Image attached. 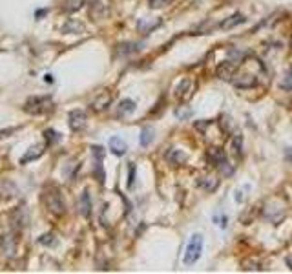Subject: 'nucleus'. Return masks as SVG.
Wrapping results in <instances>:
<instances>
[{
	"label": "nucleus",
	"mask_w": 292,
	"mask_h": 274,
	"mask_svg": "<svg viewBox=\"0 0 292 274\" xmlns=\"http://www.w3.org/2000/svg\"><path fill=\"white\" fill-rule=\"evenodd\" d=\"M42 201H44L46 208L50 210L55 216H62L66 212V205H64V199H62V194L60 190L55 187V185H48L42 192Z\"/></svg>",
	"instance_id": "f257e3e1"
},
{
	"label": "nucleus",
	"mask_w": 292,
	"mask_h": 274,
	"mask_svg": "<svg viewBox=\"0 0 292 274\" xmlns=\"http://www.w3.org/2000/svg\"><path fill=\"white\" fill-rule=\"evenodd\" d=\"M44 139H46V146H52L60 141V134L59 132H55L53 128H48V130H44Z\"/></svg>",
	"instance_id": "aec40b11"
},
{
	"label": "nucleus",
	"mask_w": 292,
	"mask_h": 274,
	"mask_svg": "<svg viewBox=\"0 0 292 274\" xmlns=\"http://www.w3.org/2000/svg\"><path fill=\"white\" fill-rule=\"evenodd\" d=\"M281 90L292 91V66L285 71V77H283V81H281Z\"/></svg>",
	"instance_id": "4be33fe9"
},
{
	"label": "nucleus",
	"mask_w": 292,
	"mask_h": 274,
	"mask_svg": "<svg viewBox=\"0 0 292 274\" xmlns=\"http://www.w3.org/2000/svg\"><path fill=\"white\" fill-rule=\"evenodd\" d=\"M245 22H247V17L241 15V13H234L232 17H228V18H225L223 22L219 24V28H221V30H232V28Z\"/></svg>",
	"instance_id": "9b49d317"
},
{
	"label": "nucleus",
	"mask_w": 292,
	"mask_h": 274,
	"mask_svg": "<svg viewBox=\"0 0 292 274\" xmlns=\"http://www.w3.org/2000/svg\"><path fill=\"white\" fill-rule=\"evenodd\" d=\"M172 0H148V6H150L152 9H159L163 8V6H168Z\"/></svg>",
	"instance_id": "bb28decb"
},
{
	"label": "nucleus",
	"mask_w": 292,
	"mask_h": 274,
	"mask_svg": "<svg viewBox=\"0 0 292 274\" xmlns=\"http://www.w3.org/2000/svg\"><path fill=\"white\" fill-rule=\"evenodd\" d=\"M68 124H69V128L73 132H83L86 128V124H88V117H86L83 110H73L68 115Z\"/></svg>",
	"instance_id": "20e7f679"
},
{
	"label": "nucleus",
	"mask_w": 292,
	"mask_h": 274,
	"mask_svg": "<svg viewBox=\"0 0 292 274\" xmlns=\"http://www.w3.org/2000/svg\"><path fill=\"white\" fill-rule=\"evenodd\" d=\"M108 15V2L106 0H90V17L93 20H101Z\"/></svg>",
	"instance_id": "0eeeda50"
},
{
	"label": "nucleus",
	"mask_w": 292,
	"mask_h": 274,
	"mask_svg": "<svg viewBox=\"0 0 292 274\" xmlns=\"http://www.w3.org/2000/svg\"><path fill=\"white\" fill-rule=\"evenodd\" d=\"M166 159H168V163H170V165L177 167V165H183V163L187 161V154L181 152V150H175V148H172L170 152L166 154Z\"/></svg>",
	"instance_id": "4468645a"
},
{
	"label": "nucleus",
	"mask_w": 292,
	"mask_h": 274,
	"mask_svg": "<svg viewBox=\"0 0 292 274\" xmlns=\"http://www.w3.org/2000/svg\"><path fill=\"white\" fill-rule=\"evenodd\" d=\"M217 170L225 175V177H230V175L234 174V167L226 161V157H223V159L217 163Z\"/></svg>",
	"instance_id": "412c9836"
},
{
	"label": "nucleus",
	"mask_w": 292,
	"mask_h": 274,
	"mask_svg": "<svg viewBox=\"0 0 292 274\" xmlns=\"http://www.w3.org/2000/svg\"><path fill=\"white\" fill-rule=\"evenodd\" d=\"M134 177H135V165L130 167V175H128V188L134 187Z\"/></svg>",
	"instance_id": "c85d7f7f"
},
{
	"label": "nucleus",
	"mask_w": 292,
	"mask_h": 274,
	"mask_svg": "<svg viewBox=\"0 0 292 274\" xmlns=\"http://www.w3.org/2000/svg\"><path fill=\"white\" fill-rule=\"evenodd\" d=\"M190 84H192L190 79H183V81L179 83V86H177V90H175V95H177V97H183V95H185V90H187V86H190Z\"/></svg>",
	"instance_id": "a878e982"
},
{
	"label": "nucleus",
	"mask_w": 292,
	"mask_h": 274,
	"mask_svg": "<svg viewBox=\"0 0 292 274\" xmlns=\"http://www.w3.org/2000/svg\"><path fill=\"white\" fill-rule=\"evenodd\" d=\"M9 221H11V227L15 228V230H22V228L28 225L30 216H28V212H26L24 206H18V208H15V212H11Z\"/></svg>",
	"instance_id": "39448f33"
},
{
	"label": "nucleus",
	"mask_w": 292,
	"mask_h": 274,
	"mask_svg": "<svg viewBox=\"0 0 292 274\" xmlns=\"http://www.w3.org/2000/svg\"><path fill=\"white\" fill-rule=\"evenodd\" d=\"M110 103H112V95L108 91H103V93H99L97 97L91 101V108L95 112H103V110H106V108L110 106Z\"/></svg>",
	"instance_id": "9d476101"
},
{
	"label": "nucleus",
	"mask_w": 292,
	"mask_h": 274,
	"mask_svg": "<svg viewBox=\"0 0 292 274\" xmlns=\"http://www.w3.org/2000/svg\"><path fill=\"white\" fill-rule=\"evenodd\" d=\"M197 185L201 187L203 190L214 192L217 188V179H214V177H199V179H197Z\"/></svg>",
	"instance_id": "a211bd4d"
},
{
	"label": "nucleus",
	"mask_w": 292,
	"mask_h": 274,
	"mask_svg": "<svg viewBox=\"0 0 292 274\" xmlns=\"http://www.w3.org/2000/svg\"><path fill=\"white\" fill-rule=\"evenodd\" d=\"M241 141H243L241 134H238V136L234 137V148H236V154H241Z\"/></svg>",
	"instance_id": "cd10ccee"
},
{
	"label": "nucleus",
	"mask_w": 292,
	"mask_h": 274,
	"mask_svg": "<svg viewBox=\"0 0 292 274\" xmlns=\"http://www.w3.org/2000/svg\"><path fill=\"white\" fill-rule=\"evenodd\" d=\"M46 152V145H37V146H31L28 152L24 154L22 157H20V165H28L31 161L38 159V157H42Z\"/></svg>",
	"instance_id": "1a4fd4ad"
},
{
	"label": "nucleus",
	"mask_w": 292,
	"mask_h": 274,
	"mask_svg": "<svg viewBox=\"0 0 292 274\" xmlns=\"http://www.w3.org/2000/svg\"><path fill=\"white\" fill-rule=\"evenodd\" d=\"M287 263H289V267L292 269V256H291V258H287Z\"/></svg>",
	"instance_id": "473e14b6"
},
{
	"label": "nucleus",
	"mask_w": 292,
	"mask_h": 274,
	"mask_svg": "<svg viewBox=\"0 0 292 274\" xmlns=\"http://www.w3.org/2000/svg\"><path fill=\"white\" fill-rule=\"evenodd\" d=\"M79 212L83 214L84 218H90L91 216V198H90V192L84 190L79 198Z\"/></svg>",
	"instance_id": "f8f14e48"
},
{
	"label": "nucleus",
	"mask_w": 292,
	"mask_h": 274,
	"mask_svg": "<svg viewBox=\"0 0 292 274\" xmlns=\"http://www.w3.org/2000/svg\"><path fill=\"white\" fill-rule=\"evenodd\" d=\"M285 159L292 165V148H285Z\"/></svg>",
	"instance_id": "2f4dec72"
},
{
	"label": "nucleus",
	"mask_w": 292,
	"mask_h": 274,
	"mask_svg": "<svg viewBox=\"0 0 292 274\" xmlns=\"http://www.w3.org/2000/svg\"><path fill=\"white\" fill-rule=\"evenodd\" d=\"M53 110V99L50 95H35L26 101L24 112H28L31 115H42L48 114Z\"/></svg>",
	"instance_id": "f03ea898"
},
{
	"label": "nucleus",
	"mask_w": 292,
	"mask_h": 274,
	"mask_svg": "<svg viewBox=\"0 0 292 274\" xmlns=\"http://www.w3.org/2000/svg\"><path fill=\"white\" fill-rule=\"evenodd\" d=\"M84 6V0H62V11L64 13H75Z\"/></svg>",
	"instance_id": "dca6fc26"
},
{
	"label": "nucleus",
	"mask_w": 292,
	"mask_h": 274,
	"mask_svg": "<svg viewBox=\"0 0 292 274\" xmlns=\"http://www.w3.org/2000/svg\"><path fill=\"white\" fill-rule=\"evenodd\" d=\"M110 150H112L113 155L122 157L128 150V145L124 143V139H120V137H112V139H110Z\"/></svg>",
	"instance_id": "ddd939ff"
},
{
	"label": "nucleus",
	"mask_w": 292,
	"mask_h": 274,
	"mask_svg": "<svg viewBox=\"0 0 292 274\" xmlns=\"http://www.w3.org/2000/svg\"><path fill=\"white\" fill-rule=\"evenodd\" d=\"M17 132V128H8V130H0V139L2 137H8L9 134H15Z\"/></svg>",
	"instance_id": "7c9ffc66"
},
{
	"label": "nucleus",
	"mask_w": 292,
	"mask_h": 274,
	"mask_svg": "<svg viewBox=\"0 0 292 274\" xmlns=\"http://www.w3.org/2000/svg\"><path fill=\"white\" fill-rule=\"evenodd\" d=\"M38 243L46 245V247H53V245L57 243V238H55V234L48 232V234H42V236L38 238Z\"/></svg>",
	"instance_id": "5701e85b"
},
{
	"label": "nucleus",
	"mask_w": 292,
	"mask_h": 274,
	"mask_svg": "<svg viewBox=\"0 0 292 274\" xmlns=\"http://www.w3.org/2000/svg\"><path fill=\"white\" fill-rule=\"evenodd\" d=\"M154 139V130L152 128H142L141 132V145L142 146H148Z\"/></svg>",
	"instance_id": "b1692460"
},
{
	"label": "nucleus",
	"mask_w": 292,
	"mask_h": 274,
	"mask_svg": "<svg viewBox=\"0 0 292 274\" xmlns=\"http://www.w3.org/2000/svg\"><path fill=\"white\" fill-rule=\"evenodd\" d=\"M83 31H84V24L79 22V20H68L62 26V33H83Z\"/></svg>",
	"instance_id": "f3484780"
},
{
	"label": "nucleus",
	"mask_w": 292,
	"mask_h": 274,
	"mask_svg": "<svg viewBox=\"0 0 292 274\" xmlns=\"http://www.w3.org/2000/svg\"><path fill=\"white\" fill-rule=\"evenodd\" d=\"M234 84L238 88H252V86H256V79L254 75H240L234 81Z\"/></svg>",
	"instance_id": "6ab92c4d"
},
{
	"label": "nucleus",
	"mask_w": 292,
	"mask_h": 274,
	"mask_svg": "<svg viewBox=\"0 0 292 274\" xmlns=\"http://www.w3.org/2000/svg\"><path fill=\"white\" fill-rule=\"evenodd\" d=\"M236 69H238V62H234L232 59H228V61L221 62L216 69V75L219 79H223V81H230L236 73Z\"/></svg>",
	"instance_id": "423d86ee"
},
{
	"label": "nucleus",
	"mask_w": 292,
	"mask_h": 274,
	"mask_svg": "<svg viewBox=\"0 0 292 274\" xmlns=\"http://www.w3.org/2000/svg\"><path fill=\"white\" fill-rule=\"evenodd\" d=\"M15 249H17V240L13 238V234H6V236L0 238V254L2 256H13L15 254Z\"/></svg>",
	"instance_id": "6e6552de"
},
{
	"label": "nucleus",
	"mask_w": 292,
	"mask_h": 274,
	"mask_svg": "<svg viewBox=\"0 0 292 274\" xmlns=\"http://www.w3.org/2000/svg\"><path fill=\"white\" fill-rule=\"evenodd\" d=\"M203 252V236L201 234H194L190 238V241L187 245V251H185V265H194L197 259L201 258Z\"/></svg>",
	"instance_id": "7ed1b4c3"
},
{
	"label": "nucleus",
	"mask_w": 292,
	"mask_h": 274,
	"mask_svg": "<svg viewBox=\"0 0 292 274\" xmlns=\"http://www.w3.org/2000/svg\"><path fill=\"white\" fill-rule=\"evenodd\" d=\"M134 110H135V101L122 99L119 103V106H117V115H119V117H124V115L132 114Z\"/></svg>",
	"instance_id": "2eb2a0df"
},
{
	"label": "nucleus",
	"mask_w": 292,
	"mask_h": 274,
	"mask_svg": "<svg viewBox=\"0 0 292 274\" xmlns=\"http://www.w3.org/2000/svg\"><path fill=\"white\" fill-rule=\"evenodd\" d=\"M159 24H161V22H159V20H155V22H154V24H148V31H152V30H154V28H157ZM139 30H141L142 33H146V30L142 28V24H139Z\"/></svg>",
	"instance_id": "c756f323"
},
{
	"label": "nucleus",
	"mask_w": 292,
	"mask_h": 274,
	"mask_svg": "<svg viewBox=\"0 0 292 274\" xmlns=\"http://www.w3.org/2000/svg\"><path fill=\"white\" fill-rule=\"evenodd\" d=\"M91 154H93V157H95L97 163H103L106 152H104V148H103V146H91Z\"/></svg>",
	"instance_id": "393cba45"
}]
</instances>
